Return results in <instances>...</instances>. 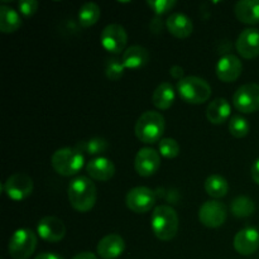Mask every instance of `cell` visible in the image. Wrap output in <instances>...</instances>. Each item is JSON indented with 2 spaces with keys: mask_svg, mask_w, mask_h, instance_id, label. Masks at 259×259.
I'll return each mask as SVG.
<instances>
[{
  "mask_svg": "<svg viewBox=\"0 0 259 259\" xmlns=\"http://www.w3.org/2000/svg\"><path fill=\"white\" fill-rule=\"evenodd\" d=\"M235 17L244 24L254 25L259 23V0H240L234 7Z\"/></svg>",
  "mask_w": 259,
  "mask_h": 259,
  "instance_id": "obj_20",
  "label": "cell"
},
{
  "mask_svg": "<svg viewBox=\"0 0 259 259\" xmlns=\"http://www.w3.org/2000/svg\"><path fill=\"white\" fill-rule=\"evenodd\" d=\"M158 152L164 158H176L180 154V144L174 138H162L158 143Z\"/></svg>",
  "mask_w": 259,
  "mask_h": 259,
  "instance_id": "obj_31",
  "label": "cell"
},
{
  "mask_svg": "<svg viewBox=\"0 0 259 259\" xmlns=\"http://www.w3.org/2000/svg\"><path fill=\"white\" fill-rule=\"evenodd\" d=\"M125 250V242L119 234H109L98 243L96 252L101 259H116Z\"/></svg>",
  "mask_w": 259,
  "mask_h": 259,
  "instance_id": "obj_17",
  "label": "cell"
},
{
  "mask_svg": "<svg viewBox=\"0 0 259 259\" xmlns=\"http://www.w3.org/2000/svg\"><path fill=\"white\" fill-rule=\"evenodd\" d=\"M161 166V154L151 147L141 148L134 159V168L142 177H151Z\"/></svg>",
  "mask_w": 259,
  "mask_h": 259,
  "instance_id": "obj_12",
  "label": "cell"
},
{
  "mask_svg": "<svg viewBox=\"0 0 259 259\" xmlns=\"http://www.w3.org/2000/svg\"><path fill=\"white\" fill-rule=\"evenodd\" d=\"M243 71V63L235 55H225L220 57L217 65V76L223 82H234Z\"/></svg>",
  "mask_w": 259,
  "mask_h": 259,
  "instance_id": "obj_14",
  "label": "cell"
},
{
  "mask_svg": "<svg viewBox=\"0 0 259 259\" xmlns=\"http://www.w3.org/2000/svg\"><path fill=\"white\" fill-rule=\"evenodd\" d=\"M100 40L104 50L113 55H119L125 51L128 34L125 28L121 27L120 24H109L101 32Z\"/></svg>",
  "mask_w": 259,
  "mask_h": 259,
  "instance_id": "obj_10",
  "label": "cell"
},
{
  "mask_svg": "<svg viewBox=\"0 0 259 259\" xmlns=\"http://www.w3.org/2000/svg\"><path fill=\"white\" fill-rule=\"evenodd\" d=\"M255 205L248 196H238L230 204V211L237 218H247L254 212Z\"/></svg>",
  "mask_w": 259,
  "mask_h": 259,
  "instance_id": "obj_28",
  "label": "cell"
},
{
  "mask_svg": "<svg viewBox=\"0 0 259 259\" xmlns=\"http://www.w3.org/2000/svg\"><path fill=\"white\" fill-rule=\"evenodd\" d=\"M233 105L243 114H252L259 110V85L250 82L240 86L233 95Z\"/></svg>",
  "mask_w": 259,
  "mask_h": 259,
  "instance_id": "obj_7",
  "label": "cell"
},
{
  "mask_svg": "<svg viewBox=\"0 0 259 259\" xmlns=\"http://www.w3.org/2000/svg\"><path fill=\"white\" fill-rule=\"evenodd\" d=\"M68 201L78 212H88L95 206L98 190L93 180L86 176H78L70 182L67 189Z\"/></svg>",
  "mask_w": 259,
  "mask_h": 259,
  "instance_id": "obj_1",
  "label": "cell"
},
{
  "mask_svg": "<svg viewBox=\"0 0 259 259\" xmlns=\"http://www.w3.org/2000/svg\"><path fill=\"white\" fill-rule=\"evenodd\" d=\"M238 53L245 60H252L259 56V30L247 28L243 30L235 42Z\"/></svg>",
  "mask_w": 259,
  "mask_h": 259,
  "instance_id": "obj_15",
  "label": "cell"
},
{
  "mask_svg": "<svg viewBox=\"0 0 259 259\" xmlns=\"http://www.w3.org/2000/svg\"><path fill=\"white\" fill-rule=\"evenodd\" d=\"M162 28H163V23L161 22V19H159V17L157 15L156 18H154L153 20H152L151 23V29L153 30V32H158V30H161Z\"/></svg>",
  "mask_w": 259,
  "mask_h": 259,
  "instance_id": "obj_36",
  "label": "cell"
},
{
  "mask_svg": "<svg viewBox=\"0 0 259 259\" xmlns=\"http://www.w3.org/2000/svg\"><path fill=\"white\" fill-rule=\"evenodd\" d=\"M83 154L75 147L60 148L52 154L51 163L53 169L61 176H75L83 167Z\"/></svg>",
  "mask_w": 259,
  "mask_h": 259,
  "instance_id": "obj_5",
  "label": "cell"
},
{
  "mask_svg": "<svg viewBox=\"0 0 259 259\" xmlns=\"http://www.w3.org/2000/svg\"><path fill=\"white\" fill-rule=\"evenodd\" d=\"M175 99H176V91L171 82L159 83L152 95L153 105L159 110H167L171 108L175 103Z\"/></svg>",
  "mask_w": 259,
  "mask_h": 259,
  "instance_id": "obj_23",
  "label": "cell"
},
{
  "mask_svg": "<svg viewBox=\"0 0 259 259\" xmlns=\"http://www.w3.org/2000/svg\"><path fill=\"white\" fill-rule=\"evenodd\" d=\"M250 131L247 119L242 115H233L229 120V132L235 138H244Z\"/></svg>",
  "mask_w": 259,
  "mask_h": 259,
  "instance_id": "obj_29",
  "label": "cell"
},
{
  "mask_svg": "<svg viewBox=\"0 0 259 259\" xmlns=\"http://www.w3.org/2000/svg\"><path fill=\"white\" fill-rule=\"evenodd\" d=\"M177 93L187 104H204L211 96V86L206 80L197 76H186L177 82Z\"/></svg>",
  "mask_w": 259,
  "mask_h": 259,
  "instance_id": "obj_4",
  "label": "cell"
},
{
  "mask_svg": "<svg viewBox=\"0 0 259 259\" xmlns=\"http://www.w3.org/2000/svg\"><path fill=\"white\" fill-rule=\"evenodd\" d=\"M100 7H99L96 3H85V4L80 8V10H78V23H80L81 27L83 28L91 27V25L98 23V20L100 19Z\"/></svg>",
  "mask_w": 259,
  "mask_h": 259,
  "instance_id": "obj_26",
  "label": "cell"
},
{
  "mask_svg": "<svg viewBox=\"0 0 259 259\" xmlns=\"http://www.w3.org/2000/svg\"><path fill=\"white\" fill-rule=\"evenodd\" d=\"M167 30L176 38L184 39L190 37L194 32L192 20L184 13H172L166 20Z\"/></svg>",
  "mask_w": 259,
  "mask_h": 259,
  "instance_id": "obj_19",
  "label": "cell"
},
{
  "mask_svg": "<svg viewBox=\"0 0 259 259\" xmlns=\"http://www.w3.org/2000/svg\"><path fill=\"white\" fill-rule=\"evenodd\" d=\"M121 61H123L125 68L138 70L148 63L149 52L147 48L142 47V46H131L124 51Z\"/></svg>",
  "mask_w": 259,
  "mask_h": 259,
  "instance_id": "obj_22",
  "label": "cell"
},
{
  "mask_svg": "<svg viewBox=\"0 0 259 259\" xmlns=\"http://www.w3.org/2000/svg\"><path fill=\"white\" fill-rule=\"evenodd\" d=\"M205 191L212 199H222L229 192V184L225 177L211 175L205 180Z\"/></svg>",
  "mask_w": 259,
  "mask_h": 259,
  "instance_id": "obj_25",
  "label": "cell"
},
{
  "mask_svg": "<svg viewBox=\"0 0 259 259\" xmlns=\"http://www.w3.org/2000/svg\"><path fill=\"white\" fill-rule=\"evenodd\" d=\"M38 7H39V3L35 2V0H22V2L18 3L19 12L27 18L34 15L38 10Z\"/></svg>",
  "mask_w": 259,
  "mask_h": 259,
  "instance_id": "obj_33",
  "label": "cell"
},
{
  "mask_svg": "<svg viewBox=\"0 0 259 259\" xmlns=\"http://www.w3.org/2000/svg\"><path fill=\"white\" fill-rule=\"evenodd\" d=\"M34 259H65V258L61 257V255H58V254H56V253L45 252V253H40V254H38Z\"/></svg>",
  "mask_w": 259,
  "mask_h": 259,
  "instance_id": "obj_37",
  "label": "cell"
},
{
  "mask_svg": "<svg viewBox=\"0 0 259 259\" xmlns=\"http://www.w3.org/2000/svg\"><path fill=\"white\" fill-rule=\"evenodd\" d=\"M136 137L146 144L157 143L164 133V118L158 111H146L137 120L134 126Z\"/></svg>",
  "mask_w": 259,
  "mask_h": 259,
  "instance_id": "obj_3",
  "label": "cell"
},
{
  "mask_svg": "<svg viewBox=\"0 0 259 259\" xmlns=\"http://www.w3.org/2000/svg\"><path fill=\"white\" fill-rule=\"evenodd\" d=\"M22 27V18L19 13L13 8L0 5V30L3 33H14Z\"/></svg>",
  "mask_w": 259,
  "mask_h": 259,
  "instance_id": "obj_24",
  "label": "cell"
},
{
  "mask_svg": "<svg viewBox=\"0 0 259 259\" xmlns=\"http://www.w3.org/2000/svg\"><path fill=\"white\" fill-rule=\"evenodd\" d=\"M252 179L255 184L259 185V158L254 162L252 167Z\"/></svg>",
  "mask_w": 259,
  "mask_h": 259,
  "instance_id": "obj_35",
  "label": "cell"
},
{
  "mask_svg": "<svg viewBox=\"0 0 259 259\" xmlns=\"http://www.w3.org/2000/svg\"><path fill=\"white\" fill-rule=\"evenodd\" d=\"M37 233L47 243H58L65 238L66 227L61 219L56 217H45L38 222Z\"/></svg>",
  "mask_w": 259,
  "mask_h": 259,
  "instance_id": "obj_13",
  "label": "cell"
},
{
  "mask_svg": "<svg viewBox=\"0 0 259 259\" xmlns=\"http://www.w3.org/2000/svg\"><path fill=\"white\" fill-rule=\"evenodd\" d=\"M72 259H99V258L91 252H82V253H78V254H76Z\"/></svg>",
  "mask_w": 259,
  "mask_h": 259,
  "instance_id": "obj_38",
  "label": "cell"
},
{
  "mask_svg": "<svg viewBox=\"0 0 259 259\" xmlns=\"http://www.w3.org/2000/svg\"><path fill=\"white\" fill-rule=\"evenodd\" d=\"M176 0H147V5L156 13L157 15H162L168 13L169 10L176 7Z\"/></svg>",
  "mask_w": 259,
  "mask_h": 259,
  "instance_id": "obj_32",
  "label": "cell"
},
{
  "mask_svg": "<svg viewBox=\"0 0 259 259\" xmlns=\"http://www.w3.org/2000/svg\"><path fill=\"white\" fill-rule=\"evenodd\" d=\"M75 148H77L81 153L90 154V156H99V154H103L108 151L109 143L104 138H90L77 142Z\"/></svg>",
  "mask_w": 259,
  "mask_h": 259,
  "instance_id": "obj_27",
  "label": "cell"
},
{
  "mask_svg": "<svg viewBox=\"0 0 259 259\" xmlns=\"http://www.w3.org/2000/svg\"><path fill=\"white\" fill-rule=\"evenodd\" d=\"M38 238L32 229L22 228L13 233L8 243V252L13 259H28L37 248Z\"/></svg>",
  "mask_w": 259,
  "mask_h": 259,
  "instance_id": "obj_6",
  "label": "cell"
},
{
  "mask_svg": "<svg viewBox=\"0 0 259 259\" xmlns=\"http://www.w3.org/2000/svg\"><path fill=\"white\" fill-rule=\"evenodd\" d=\"M228 209L223 202L218 200H209L204 202L199 209V220L206 228H219L225 223Z\"/></svg>",
  "mask_w": 259,
  "mask_h": 259,
  "instance_id": "obj_11",
  "label": "cell"
},
{
  "mask_svg": "<svg viewBox=\"0 0 259 259\" xmlns=\"http://www.w3.org/2000/svg\"><path fill=\"white\" fill-rule=\"evenodd\" d=\"M5 195L13 201H22L33 192V180L23 172L12 175L3 185Z\"/></svg>",
  "mask_w": 259,
  "mask_h": 259,
  "instance_id": "obj_8",
  "label": "cell"
},
{
  "mask_svg": "<svg viewBox=\"0 0 259 259\" xmlns=\"http://www.w3.org/2000/svg\"><path fill=\"white\" fill-rule=\"evenodd\" d=\"M233 245L240 255L254 254L259 248V232L252 227H247L239 230L235 234Z\"/></svg>",
  "mask_w": 259,
  "mask_h": 259,
  "instance_id": "obj_16",
  "label": "cell"
},
{
  "mask_svg": "<svg viewBox=\"0 0 259 259\" xmlns=\"http://www.w3.org/2000/svg\"><path fill=\"white\" fill-rule=\"evenodd\" d=\"M125 66L123 61L116 57H110L105 62V75L109 80L118 81L124 76Z\"/></svg>",
  "mask_w": 259,
  "mask_h": 259,
  "instance_id": "obj_30",
  "label": "cell"
},
{
  "mask_svg": "<svg viewBox=\"0 0 259 259\" xmlns=\"http://www.w3.org/2000/svg\"><path fill=\"white\" fill-rule=\"evenodd\" d=\"M180 219L176 210L168 205H158L154 207L151 218V228L153 234L162 242H169L177 235Z\"/></svg>",
  "mask_w": 259,
  "mask_h": 259,
  "instance_id": "obj_2",
  "label": "cell"
},
{
  "mask_svg": "<svg viewBox=\"0 0 259 259\" xmlns=\"http://www.w3.org/2000/svg\"><path fill=\"white\" fill-rule=\"evenodd\" d=\"M125 204L129 210L136 214H144L152 210L156 204V195L149 187L137 186L129 190L125 197Z\"/></svg>",
  "mask_w": 259,
  "mask_h": 259,
  "instance_id": "obj_9",
  "label": "cell"
},
{
  "mask_svg": "<svg viewBox=\"0 0 259 259\" xmlns=\"http://www.w3.org/2000/svg\"><path fill=\"white\" fill-rule=\"evenodd\" d=\"M232 105L224 98H218L212 100L206 108V118L210 123L220 125L230 118Z\"/></svg>",
  "mask_w": 259,
  "mask_h": 259,
  "instance_id": "obj_21",
  "label": "cell"
},
{
  "mask_svg": "<svg viewBox=\"0 0 259 259\" xmlns=\"http://www.w3.org/2000/svg\"><path fill=\"white\" fill-rule=\"evenodd\" d=\"M86 172L93 180L105 182L113 179V176L115 175V166H114L113 161L106 157H98V158L91 159L86 164Z\"/></svg>",
  "mask_w": 259,
  "mask_h": 259,
  "instance_id": "obj_18",
  "label": "cell"
},
{
  "mask_svg": "<svg viewBox=\"0 0 259 259\" xmlns=\"http://www.w3.org/2000/svg\"><path fill=\"white\" fill-rule=\"evenodd\" d=\"M169 73H171L172 77L176 78V80H179V81H181L182 78H185V76H184L185 71L181 66H177V65L172 66L171 70H169Z\"/></svg>",
  "mask_w": 259,
  "mask_h": 259,
  "instance_id": "obj_34",
  "label": "cell"
}]
</instances>
